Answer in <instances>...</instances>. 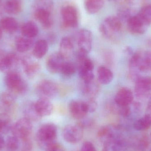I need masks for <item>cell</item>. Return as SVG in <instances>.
<instances>
[{
    "instance_id": "cell-49",
    "label": "cell",
    "mask_w": 151,
    "mask_h": 151,
    "mask_svg": "<svg viewBox=\"0 0 151 151\" xmlns=\"http://www.w3.org/2000/svg\"><path fill=\"white\" fill-rule=\"evenodd\" d=\"M2 36V30L0 27V40L1 39Z\"/></svg>"
},
{
    "instance_id": "cell-24",
    "label": "cell",
    "mask_w": 151,
    "mask_h": 151,
    "mask_svg": "<svg viewBox=\"0 0 151 151\" xmlns=\"http://www.w3.org/2000/svg\"><path fill=\"white\" fill-rule=\"evenodd\" d=\"M32 39H29L24 36H20L15 40L16 49L20 53H24L30 50L33 46Z\"/></svg>"
},
{
    "instance_id": "cell-12",
    "label": "cell",
    "mask_w": 151,
    "mask_h": 151,
    "mask_svg": "<svg viewBox=\"0 0 151 151\" xmlns=\"http://www.w3.org/2000/svg\"><path fill=\"white\" fill-rule=\"evenodd\" d=\"M65 58L60 52H55L50 55L47 59V70L53 74L60 73Z\"/></svg>"
},
{
    "instance_id": "cell-37",
    "label": "cell",
    "mask_w": 151,
    "mask_h": 151,
    "mask_svg": "<svg viewBox=\"0 0 151 151\" xmlns=\"http://www.w3.org/2000/svg\"><path fill=\"white\" fill-rule=\"evenodd\" d=\"M142 54L143 53L142 52L137 51L131 55V57L129 59V66L131 71L133 70L134 71L136 70H137L138 65L140 64L142 56Z\"/></svg>"
},
{
    "instance_id": "cell-23",
    "label": "cell",
    "mask_w": 151,
    "mask_h": 151,
    "mask_svg": "<svg viewBox=\"0 0 151 151\" xmlns=\"http://www.w3.org/2000/svg\"><path fill=\"white\" fill-rule=\"evenodd\" d=\"M24 113L25 118L32 122H38L42 118L36 111L35 103L32 102H28L24 106Z\"/></svg>"
},
{
    "instance_id": "cell-14",
    "label": "cell",
    "mask_w": 151,
    "mask_h": 151,
    "mask_svg": "<svg viewBox=\"0 0 151 151\" xmlns=\"http://www.w3.org/2000/svg\"><path fill=\"white\" fill-rule=\"evenodd\" d=\"M21 61L24 72L28 78L33 79L39 74L41 66L37 61L27 56L24 57Z\"/></svg>"
},
{
    "instance_id": "cell-21",
    "label": "cell",
    "mask_w": 151,
    "mask_h": 151,
    "mask_svg": "<svg viewBox=\"0 0 151 151\" xmlns=\"http://www.w3.org/2000/svg\"><path fill=\"white\" fill-rule=\"evenodd\" d=\"M83 83L82 88L83 95L89 99L95 98L99 90L98 83L94 80L91 81Z\"/></svg>"
},
{
    "instance_id": "cell-48",
    "label": "cell",
    "mask_w": 151,
    "mask_h": 151,
    "mask_svg": "<svg viewBox=\"0 0 151 151\" xmlns=\"http://www.w3.org/2000/svg\"><path fill=\"white\" fill-rule=\"evenodd\" d=\"M125 51L127 54H128L129 55H132L134 54L133 50L130 47H127L125 49Z\"/></svg>"
},
{
    "instance_id": "cell-41",
    "label": "cell",
    "mask_w": 151,
    "mask_h": 151,
    "mask_svg": "<svg viewBox=\"0 0 151 151\" xmlns=\"http://www.w3.org/2000/svg\"><path fill=\"white\" fill-rule=\"evenodd\" d=\"M87 102L88 112L93 113L96 111L97 108V102L95 98L89 99Z\"/></svg>"
},
{
    "instance_id": "cell-28",
    "label": "cell",
    "mask_w": 151,
    "mask_h": 151,
    "mask_svg": "<svg viewBox=\"0 0 151 151\" xmlns=\"http://www.w3.org/2000/svg\"><path fill=\"white\" fill-rule=\"evenodd\" d=\"M86 11L91 14H95L101 10L104 4V0H84Z\"/></svg>"
},
{
    "instance_id": "cell-4",
    "label": "cell",
    "mask_w": 151,
    "mask_h": 151,
    "mask_svg": "<svg viewBox=\"0 0 151 151\" xmlns=\"http://www.w3.org/2000/svg\"><path fill=\"white\" fill-rule=\"evenodd\" d=\"M122 21L116 16H109L106 18L99 26L101 34L105 38L111 39L114 34L121 30Z\"/></svg>"
},
{
    "instance_id": "cell-13",
    "label": "cell",
    "mask_w": 151,
    "mask_h": 151,
    "mask_svg": "<svg viewBox=\"0 0 151 151\" xmlns=\"http://www.w3.org/2000/svg\"><path fill=\"white\" fill-rule=\"evenodd\" d=\"M19 62L18 58L13 53H2L0 55V71L4 73L10 72L16 67Z\"/></svg>"
},
{
    "instance_id": "cell-43",
    "label": "cell",
    "mask_w": 151,
    "mask_h": 151,
    "mask_svg": "<svg viewBox=\"0 0 151 151\" xmlns=\"http://www.w3.org/2000/svg\"><path fill=\"white\" fill-rule=\"evenodd\" d=\"M46 151H65L63 145L58 143H54L46 148Z\"/></svg>"
},
{
    "instance_id": "cell-52",
    "label": "cell",
    "mask_w": 151,
    "mask_h": 151,
    "mask_svg": "<svg viewBox=\"0 0 151 151\" xmlns=\"http://www.w3.org/2000/svg\"><path fill=\"white\" fill-rule=\"evenodd\" d=\"M0 2H1V0H0Z\"/></svg>"
},
{
    "instance_id": "cell-47",
    "label": "cell",
    "mask_w": 151,
    "mask_h": 151,
    "mask_svg": "<svg viewBox=\"0 0 151 151\" xmlns=\"http://www.w3.org/2000/svg\"><path fill=\"white\" fill-rule=\"evenodd\" d=\"M5 145V142L4 138L0 134V151L2 150Z\"/></svg>"
},
{
    "instance_id": "cell-25",
    "label": "cell",
    "mask_w": 151,
    "mask_h": 151,
    "mask_svg": "<svg viewBox=\"0 0 151 151\" xmlns=\"http://www.w3.org/2000/svg\"><path fill=\"white\" fill-rule=\"evenodd\" d=\"M21 0H7L4 4V11L6 13L11 15L18 14L23 9Z\"/></svg>"
},
{
    "instance_id": "cell-33",
    "label": "cell",
    "mask_w": 151,
    "mask_h": 151,
    "mask_svg": "<svg viewBox=\"0 0 151 151\" xmlns=\"http://www.w3.org/2000/svg\"><path fill=\"white\" fill-rule=\"evenodd\" d=\"M151 126V117L145 115L137 120L134 123V127L136 130L143 131L148 129Z\"/></svg>"
},
{
    "instance_id": "cell-1",
    "label": "cell",
    "mask_w": 151,
    "mask_h": 151,
    "mask_svg": "<svg viewBox=\"0 0 151 151\" xmlns=\"http://www.w3.org/2000/svg\"><path fill=\"white\" fill-rule=\"evenodd\" d=\"M58 128L54 123H47L40 127L36 135V142L40 148L43 150L56 142Z\"/></svg>"
},
{
    "instance_id": "cell-45",
    "label": "cell",
    "mask_w": 151,
    "mask_h": 151,
    "mask_svg": "<svg viewBox=\"0 0 151 151\" xmlns=\"http://www.w3.org/2000/svg\"><path fill=\"white\" fill-rule=\"evenodd\" d=\"M81 151H97L94 145L90 142L83 143L81 148Z\"/></svg>"
},
{
    "instance_id": "cell-36",
    "label": "cell",
    "mask_w": 151,
    "mask_h": 151,
    "mask_svg": "<svg viewBox=\"0 0 151 151\" xmlns=\"http://www.w3.org/2000/svg\"><path fill=\"white\" fill-rule=\"evenodd\" d=\"M76 66L73 63L65 61L63 65L60 73L66 77L73 75L76 71Z\"/></svg>"
},
{
    "instance_id": "cell-9",
    "label": "cell",
    "mask_w": 151,
    "mask_h": 151,
    "mask_svg": "<svg viewBox=\"0 0 151 151\" xmlns=\"http://www.w3.org/2000/svg\"><path fill=\"white\" fill-rule=\"evenodd\" d=\"M93 35L92 33L87 29H81L77 35L78 51L88 55L92 48Z\"/></svg>"
},
{
    "instance_id": "cell-40",
    "label": "cell",
    "mask_w": 151,
    "mask_h": 151,
    "mask_svg": "<svg viewBox=\"0 0 151 151\" xmlns=\"http://www.w3.org/2000/svg\"><path fill=\"white\" fill-rule=\"evenodd\" d=\"M77 124L83 129L90 128L92 127L94 124V121L90 118H85L80 120V122Z\"/></svg>"
},
{
    "instance_id": "cell-35",
    "label": "cell",
    "mask_w": 151,
    "mask_h": 151,
    "mask_svg": "<svg viewBox=\"0 0 151 151\" xmlns=\"http://www.w3.org/2000/svg\"><path fill=\"white\" fill-rule=\"evenodd\" d=\"M34 10L36 9H43L49 11L53 12L54 8L53 0H36L33 6Z\"/></svg>"
},
{
    "instance_id": "cell-7",
    "label": "cell",
    "mask_w": 151,
    "mask_h": 151,
    "mask_svg": "<svg viewBox=\"0 0 151 151\" xmlns=\"http://www.w3.org/2000/svg\"><path fill=\"white\" fill-rule=\"evenodd\" d=\"M58 91L57 84L50 80H43L40 82L36 87V93L40 98L50 100L57 95Z\"/></svg>"
},
{
    "instance_id": "cell-30",
    "label": "cell",
    "mask_w": 151,
    "mask_h": 151,
    "mask_svg": "<svg viewBox=\"0 0 151 151\" xmlns=\"http://www.w3.org/2000/svg\"><path fill=\"white\" fill-rule=\"evenodd\" d=\"M137 70L140 72H147L151 71V51H145L143 53Z\"/></svg>"
},
{
    "instance_id": "cell-16",
    "label": "cell",
    "mask_w": 151,
    "mask_h": 151,
    "mask_svg": "<svg viewBox=\"0 0 151 151\" xmlns=\"http://www.w3.org/2000/svg\"><path fill=\"white\" fill-rule=\"evenodd\" d=\"M127 28L130 33L135 35L143 34L147 31V26L137 15L131 16L127 21Z\"/></svg>"
},
{
    "instance_id": "cell-22",
    "label": "cell",
    "mask_w": 151,
    "mask_h": 151,
    "mask_svg": "<svg viewBox=\"0 0 151 151\" xmlns=\"http://www.w3.org/2000/svg\"><path fill=\"white\" fill-rule=\"evenodd\" d=\"M74 49L73 41L69 37L62 38L60 43V52L65 59L70 56Z\"/></svg>"
},
{
    "instance_id": "cell-29",
    "label": "cell",
    "mask_w": 151,
    "mask_h": 151,
    "mask_svg": "<svg viewBox=\"0 0 151 151\" xmlns=\"http://www.w3.org/2000/svg\"><path fill=\"white\" fill-rule=\"evenodd\" d=\"M137 15L149 27L151 25V4L143 6Z\"/></svg>"
},
{
    "instance_id": "cell-20",
    "label": "cell",
    "mask_w": 151,
    "mask_h": 151,
    "mask_svg": "<svg viewBox=\"0 0 151 151\" xmlns=\"http://www.w3.org/2000/svg\"><path fill=\"white\" fill-rule=\"evenodd\" d=\"M38 26L35 22L29 21L24 23L21 27V32L24 37L32 39L39 34Z\"/></svg>"
},
{
    "instance_id": "cell-11",
    "label": "cell",
    "mask_w": 151,
    "mask_h": 151,
    "mask_svg": "<svg viewBox=\"0 0 151 151\" xmlns=\"http://www.w3.org/2000/svg\"><path fill=\"white\" fill-rule=\"evenodd\" d=\"M69 108L71 115L79 120L85 118L89 113L86 101L72 100L69 104Z\"/></svg>"
},
{
    "instance_id": "cell-3",
    "label": "cell",
    "mask_w": 151,
    "mask_h": 151,
    "mask_svg": "<svg viewBox=\"0 0 151 151\" xmlns=\"http://www.w3.org/2000/svg\"><path fill=\"white\" fill-rule=\"evenodd\" d=\"M4 81L7 88L12 93L22 95L27 91V83L22 76L16 72L12 71L7 73Z\"/></svg>"
},
{
    "instance_id": "cell-50",
    "label": "cell",
    "mask_w": 151,
    "mask_h": 151,
    "mask_svg": "<svg viewBox=\"0 0 151 151\" xmlns=\"http://www.w3.org/2000/svg\"></svg>"
},
{
    "instance_id": "cell-19",
    "label": "cell",
    "mask_w": 151,
    "mask_h": 151,
    "mask_svg": "<svg viewBox=\"0 0 151 151\" xmlns=\"http://www.w3.org/2000/svg\"><path fill=\"white\" fill-rule=\"evenodd\" d=\"M0 27L6 32L13 34L18 28V23L16 19L12 17H5L0 20Z\"/></svg>"
},
{
    "instance_id": "cell-34",
    "label": "cell",
    "mask_w": 151,
    "mask_h": 151,
    "mask_svg": "<svg viewBox=\"0 0 151 151\" xmlns=\"http://www.w3.org/2000/svg\"><path fill=\"white\" fill-rule=\"evenodd\" d=\"M1 101L6 108L13 107L16 103V98L12 92H4L1 96Z\"/></svg>"
},
{
    "instance_id": "cell-18",
    "label": "cell",
    "mask_w": 151,
    "mask_h": 151,
    "mask_svg": "<svg viewBox=\"0 0 151 151\" xmlns=\"http://www.w3.org/2000/svg\"><path fill=\"white\" fill-rule=\"evenodd\" d=\"M35 108L41 117L47 116L51 114L53 111V104L49 99L40 98L35 103Z\"/></svg>"
},
{
    "instance_id": "cell-46",
    "label": "cell",
    "mask_w": 151,
    "mask_h": 151,
    "mask_svg": "<svg viewBox=\"0 0 151 151\" xmlns=\"http://www.w3.org/2000/svg\"><path fill=\"white\" fill-rule=\"evenodd\" d=\"M145 114H147V115L151 117V98L148 102Z\"/></svg>"
},
{
    "instance_id": "cell-2",
    "label": "cell",
    "mask_w": 151,
    "mask_h": 151,
    "mask_svg": "<svg viewBox=\"0 0 151 151\" xmlns=\"http://www.w3.org/2000/svg\"><path fill=\"white\" fill-rule=\"evenodd\" d=\"M76 57L80 78L83 82H88L94 80V64L88 57V55L76 53Z\"/></svg>"
},
{
    "instance_id": "cell-27",
    "label": "cell",
    "mask_w": 151,
    "mask_h": 151,
    "mask_svg": "<svg viewBox=\"0 0 151 151\" xmlns=\"http://www.w3.org/2000/svg\"><path fill=\"white\" fill-rule=\"evenodd\" d=\"M48 50L47 42L44 40H40L36 42L33 49V55L36 58H42Z\"/></svg>"
},
{
    "instance_id": "cell-39",
    "label": "cell",
    "mask_w": 151,
    "mask_h": 151,
    "mask_svg": "<svg viewBox=\"0 0 151 151\" xmlns=\"http://www.w3.org/2000/svg\"><path fill=\"white\" fill-rule=\"evenodd\" d=\"M131 12L127 8H122L118 11V16H117L122 21L126 20L127 22L128 19L131 17Z\"/></svg>"
},
{
    "instance_id": "cell-6",
    "label": "cell",
    "mask_w": 151,
    "mask_h": 151,
    "mask_svg": "<svg viewBox=\"0 0 151 151\" xmlns=\"http://www.w3.org/2000/svg\"><path fill=\"white\" fill-rule=\"evenodd\" d=\"M63 24L67 28H75L79 24V13L74 5L67 4L61 10Z\"/></svg>"
},
{
    "instance_id": "cell-38",
    "label": "cell",
    "mask_w": 151,
    "mask_h": 151,
    "mask_svg": "<svg viewBox=\"0 0 151 151\" xmlns=\"http://www.w3.org/2000/svg\"><path fill=\"white\" fill-rule=\"evenodd\" d=\"M20 140L13 135L9 137L5 143L7 150L9 151L17 150L20 147Z\"/></svg>"
},
{
    "instance_id": "cell-51",
    "label": "cell",
    "mask_w": 151,
    "mask_h": 151,
    "mask_svg": "<svg viewBox=\"0 0 151 151\" xmlns=\"http://www.w3.org/2000/svg\"><path fill=\"white\" fill-rule=\"evenodd\" d=\"M150 151H151V150H150Z\"/></svg>"
},
{
    "instance_id": "cell-17",
    "label": "cell",
    "mask_w": 151,
    "mask_h": 151,
    "mask_svg": "<svg viewBox=\"0 0 151 151\" xmlns=\"http://www.w3.org/2000/svg\"><path fill=\"white\" fill-rule=\"evenodd\" d=\"M52 12L43 9H36L34 10L35 17L41 24L43 28L49 29L54 24V19L52 16Z\"/></svg>"
},
{
    "instance_id": "cell-44",
    "label": "cell",
    "mask_w": 151,
    "mask_h": 151,
    "mask_svg": "<svg viewBox=\"0 0 151 151\" xmlns=\"http://www.w3.org/2000/svg\"><path fill=\"white\" fill-rule=\"evenodd\" d=\"M119 114L124 117H128L131 114V110L129 106H119Z\"/></svg>"
},
{
    "instance_id": "cell-53",
    "label": "cell",
    "mask_w": 151,
    "mask_h": 151,
    "mask_svg": "<svg viewBox=\"0 0 151 151\" xmlns=\"http://www.w3.org/2000/svg\"><path fill=\"white\" fill-rule=\"evenodd\" d=\"M129 1H130V0H129Z\"/></svg>"
},
{
    "instance_id": "cell-10",
    "label": "cell",
    "mask_w": 151,
    "mask_h": 151,
    "mask_svg": "<svg viewBox=\"0 0 151 151\" xmlns=\"http://www.w3.org/2000/svg\"><path fill=\"white\" fill-rule=\"evenodd\" d=\"M151 90V78L149 76H139L136 80L135 96L139 99L146 97Z\"/></svg>"
},
{
    "instance_id": "cell-5",
    "label": "cell",
    "mask_w": 151,
    "mask_h": 151,
    "mask_svg": "<svg viewBox=\"0 0 151 151\" xmlns=\"http://www.w3.org/2000/svg\"><path fill=\"white\" fill-rule=\"evenodd\" d=\"M32 129V122L24 117L19 119L12 126L11 130L12 135L22 141L29 138Z\"/></svg>"
},
{
    "instance_id": "cell-15",
    "label": "cell",
    "mask_w": 151,
    "mask_h": 151,
    "mask_svg": "<svg viewBox=\"0 0 151 151\" xmlns=\"http://www.w3.org/2000/svg\"><path fill=\"white\" fill-rule=\"evenodd\" d=\"M134 95L131 89L122 87L116 93L114 102L118 106H129L134 101Z\"/></svg>"
},
{
    "instance_id": "cell-42",
    "label": "cell",
    "mask_w": 151,
    "mask_h": 151,
    "mask_svg": "<svg viewBox=\"0 0 151 151\" xmlns=\"http://www.w3.org/2000/svg\"><path fill=\"white\" fill-rule=\"evenodd\" d=\"M22 141L23 143L21 151H32L33 148L32 143L29 138L22 140Z\"/></svg>"
},
{
    "instance_id": "cell-8",
    "label": "cell",
    "mask_w": 151,
    "mask_h": 151,
    "mask_svg": "<svg viewBox=\"0 0 151 151\" xmlns=\"http://www.w3.org/2000/svg\"><path fill=\"white\" fill-rule=\"evenodd\" d=\"M83 134V129L78 124H69L65 127L62 136L68 143L75 144L81 140Z\"/></svg>"
},
{
    "instance_id": "cell-26",
    "label": "cell",
    "mask_w": 151,
    "mask_h": 151,
    "mask_svg": "<svg viewBox=\"0 0 151 151\" xmlns=\"http://www.w3.org/2000/svg\"><path fill=\"white\" fill-rule=\"evenodd\" d=\"M97 77L99 83L106 85L111 82L114 79V74L110 69L102 66L98 69Z\"/></svg>"
},
{
    "instance_id": "cell-32",
    "label": "cell",
    "mask_w": 151,
    "mask_h": 151,
    "mask_svg": "<svg viewBox=\"0 0 151 151\" xmlns=\"http://www.w3.org/2000/svg\"><path fill=\"white\" fill-rule=\"evenodd\" d=\"M12 120L9 114L6 113L0 114V134H6L12 129Z\"/></svg>"
},
{
    "instance_id": "cell-31",
    "label": "cell",
    "mask_w": 151,
    "mask_h": 151,
    "mask_svg": "<svg viewBox=\"0 0 151 151\" xmlns=\"http://www.w3.org/2000/svg\"><path fill=\"white\" fill-rule=\"evenodd\" d=\"M125 143L122 138L104 145L102 151H123Z\"/></svg>"
}]
</instances>
